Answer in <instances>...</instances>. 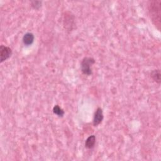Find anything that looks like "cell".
<instances>
[{"mask_svg": "<svg viewBox=\"0 0 161 161\" xmlns=\"http://www.w3.org/2000/svg\"><path fill=\"white\" fill-rule=\"evenodd\" d=\"M34 35L33 34L30 33V32H28V33L25 34L23 37V42L25 45L29 46L34 43Z\"/></svg>", "mask_w": 161, "mask_h": 161, "instance_id": "obj_4", "label": "cell"}, {"mask_svg": "<svg viewBox=\"0 0 161 161\" xmlns=\"http://www.w3.org/2000/svg\"><path fill=\"white\" fill-rule=\"evenodd\" d=\"M95 63V60L92 57H85L81 62V71L83 73L87 76H90L92 73V66Z\"/></svg>", "mask_w": 161, "mask_h": 161, "instance_id": "obj_1", "label": "cell"}, {"mask_svg": "<svg viewBox=\"0 0 161 161\" xmlns=\"http://www.w3.org/2000/svg\"><path fill=\"white\" fill-rule=\"evenodd\" d=\"M12 55V50L9 47L3 45H1V47H0V57H1L2 63L8 59Z\"/></svg>", "mask_w": 161, "mask_h": 161, "instance_id": "obj_2", "label": "cell"}, {"mask_svg": "<svg viewBox=\"0 0 161 161\" xmlns=\"http://www.w3.org/2000/svg\"><path fill=\"white\" fill-rule=\"evenodd\" d=\"M31 7H33L34 9H39V8L41 7L42 2H39V1H34L31 2Z\"/></svg>", "mask_w": 161, "mask_h": 161, "instance_id": "obj_8", "label": "cell"}, {"mask_svg": "<svg viewBox=\"0 0 161 161\" xmlns=\"http://www.w3.org/2000/svg\"><path fill=\"white\" fill-rule=\"evenodd\" d=\"M103 110L101 108H98L96 110L94 118H93V125L94 126H98L100 125L103 120Z\"/></svg>", "mask_w": 161, "mask_h": 161, "instance_id": "obj_3", "label": "cell"}, {"mask_svg": "<svg viewBox=\"0 0 161 161\" xmlns=\"http://www.w3.org/2000/svg\"><path fill=\"white\" fill-rule=\"evenodd\" d=\"M151 77L153 79V80L160 84L161 82V74H160V71L159 69L157 70H154L151 73Z\"/></svg>", "mask_w": 161, "mask_h": 161, "instance_id": "obj_6", "label": "cell"}, {"mask_svg": "<svg viewBox=\"0 0 161 161\" xmlns=\"http://www.w3.org/2000/svg\"><path fill=\"white\" fill-rule=\"evenodd\" d=\"M96 137L94 135H92L89 136L85 142V147L87 149H92L94 147L95 143H96Z\"/></svg>", "mask_w": 161, "mask_h": 161, "instance_id": "obj_5", "label": "cell"}, {"mask_svg": "<svg viewBox=\"0 0 161 161\" xmlns=\"http://www.w3.org/2000/svg\"><path fill=\"white\" fill-rule=\"evenodd\" d=\"M53 112L59 117H62L64 115V110L59 105H55L53 108Z\"/></svg>", "mask_w": 161, "mask_h": 161, "instance_id": "obj_7", "label": "cell"}]
</instances>
